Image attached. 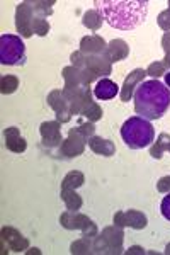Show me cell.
<instances>
[{
	"instance_id": "6da1fadb",
	"label": "cell",
	"mask_w": 170,
	"mask_h": 255,
	"mask_svg": "<svg viewBox=\"0 0 170 255\" xmlns=\"http://www.w3.org/2000/svg\"><path fill=\"white\" fill-rule=\"evenodd\" d=\"M102 20L119 31H133L147 20L148 0H94Z\"/></svg>"
},
{
	"instance_id": "7a4b0ae2",
	"label": "cell",
	"mask_w": 170,
	"mask_h": 255,
	"mask_svg": "<svg viewBox=\"0 0 170 255\" xmlns=\"http://www.w3.org/2000/svg\"><path fill=\"white\" fill-rule=\"evenodd\" d=\"M170 106V90L160 80H147L135 90V111L145 119H160Z\"/></svg>"
},
{
	"instance_id": "3957f363",
	"label": "cell",
	"mask_w": 170,
	"mask_h": 255,
	"mask_svg": "<svg viewBox=\"0 0 170 255\" xmlns=\"http://www.w3.org/2000/svg\"><path fill=\"white\" fill-rule=\"evenodd\" d=\"M121 138L124 145L131 150H142L150 146L155 139V129L152 123L142 116H131L123 123L121 126Z\"/></svg>"
},
{
	"instance_id": "277c9868",
	"label": "cell",
	"mask_w": 170,
	"mask_h": 255,
	"mask_svg": "<svg viewBox=\"0 0 170 255\" xmlns=\"http://www.w3.org/2000/svg\"><path fill=\"white\" fill-rule=\"evenodd\" d=\"M0 63L17 67L26 63V44L15 34L0 36Z\"/></svg>"
},
{
	"instance_id": "5b68a950",
	"label": "cell",
	"mask_w": 170,
	"mask_h": 255,
	"mask_svg": "<svg viewBox=\"0 0 170 255\" xmlns=\"http://www.w3.org/2000/svg\"><path fill=\"white\" fill-rule=\"evenodd\" d=\"M60 221H61V225L68 230L80 228L82 232H84V237H95L97 235V226H95L87 216L80 215V213H77V211H70L68 209V211L61 215Z\"/></svg>"
},
{
	"instance_id": "8992f818",
	"label": "cell",
	"mask_w": 170,
	"mask_h": 255,
	"mask_svg": "<svg viewBox=\"0 0 170 255\" xmlns=\"http://www.w3.org/2000/svg\"><path fill=\"white\" fill-rule=\"evenodd\" d=\"M123 232L119 228H106L102 232V237L97 238V244L94 249L101 252V249H104V245H107V252H121V244H123Z\"/></svg>"
},
{
	"instance_id": "52a82bcc",
	"label": "cell",
	"mask_w": 170,
	"mask_h": 255,
	"mask_svg": "<svg viewBox=\"0 0 170 255\" xmlns=\"http://www.w3.org/2000/svg\"><path fill=\"white\" fill-rule=\"evenodd\" d=\"M32 3H20L17 7V31L22 38H31L32 36Z\"/></svg>"
},
{
	"instance_id": "ba28073f",
	"label": "cell",
	"mask_w": 170,
	"mask_h": 255,
	"mask_svg": "<svg viewBox=\"0 0 170 255\" xmlns=\"http://www.w3.org/2000/svg\"><path fill=\"white\" fill-rule=\"evenodd\" d=\"M114 223L118 226H131V228L142 230L147 226V216L140 211H135V209L119 211L114 215Z\"/></svg>"
},
{
	"instance_id": "9c48e42d",
	"label": "cell",
	"mask_w": 170,
	"mask_h": 255,
	"mask_svg": "<svg viewBox=\"0 0 170 255\" xmlns=\"http://www.w3.org/2000/svg\"><path fill=\"white\" fill-rule=\"evenodd\" d=\"M85 141H87V139L84 136H80L75 129H72V131H70V134H68V139L63 141V145H61V153H63L65 157H68V158L78 157L80 153H84Z\"/></svg>"
},
{
	"instance_id": "30bf717a",
	"label": "cell",
	"mask_w": 170,
	"mask_h": 255,
	"mask_svg": "<svg viewBox=\"0 0 170 255\" xmlns=\"http://www.w3.org/2000/svg\"><path fill=\"white\" fill-rule=\"evenodd\" d=\"M41 134H43L44 145L46 146H56L61 143V133H60V123L48 121L41 125Z\"/></svg>"
},
{
	"instance_id": "8fae6325",
	"label": "cell",
	"mask_w": 170,
	"mask_h": 255,
	"mask_svg": "<svg viewBox=\"0 0 170 255\" xmlns=\"http://www.w3.org/2000/svg\"><path fill=\"white\" fill-rule=\"evenodd\" d=\"M118 94H119V85L109 79L99 80L94 89V96L97 97L99 101H109V99H114Z\"/></svg>"
},
{
	"instance_id": "7c38bea8",
	"label": "cell",
	"mask_w": 170,
	"mask_h": 255,
	"mask_svg": "<svg viewBox=\"0 0 170 255\" xmlns=\"http://www.w3.org/2000/svg\"><path fill=\"white\" fill-rule=\"evenodd\" d=\"M5 146L9 148L10 151H14V153H22V151H26L27 143L24 138H20L19 128L12 126L5 129Z\"/></svg>"
},
{
	"instance_id": "4fadbf2b",
	"label": "cell",
	"mask_w": 170,
	"mask_h": 255,
	"mask_svg": "<svg viewBox=\"0 0 170 255\" xmlns=\"http://www.w3.org/2000/svg\"><path fill=\"white\" fill-rule=\"evenodd\" d=\"M126 55H128L126 43L121 39H114V41H111V44L107 46L106 53H104V58L109 61H119V60L126 58Z\"/></svg>"
},
{
	"instance_id": "5bb4252c",
	"label": "cell",
	"mask_w": 170,
	"mask_h": 255,
	"mask_svg": "<svg viewBox=\"0 0 170 255\" xmlns=\"http://www.w3.org/2000/svg\"><path fill=\"white\" fill-rule=\"evenodd\" d=\"M147 75V70H142V68H136L135 72H131L130 75L126 77V80H124V85H123V90H121V101L123 102H128L133 94V85L136 84V82H140L143 79V77Z\"/></svg>"
},
{
	"instance_id": "9a60e30c",
	"label": "cell",
	"mask_w": 170,
	"mask_h": 255,
	"mask_svg": "<svg viewBox=\"0 0 170 255\" xmlns=\"http://www.w3.org/2000/svg\"><path fill=\"white\" fill-rule=\"evenodd\" d=\"M2 235H3V240L9 242L12 250H15V252H20V250L27 249V245H29L27 238H24L20 233L15 232L14 228H3Z\"/></svg>"
},
{
	"instance_id": "2e32d148",
	"label": "cell",
	"mask_w": 170,
	"mask_h": 255,
	"mask_svg": "<svg viewBox=\"0 0 170 255\" xmlns=\"http://www.w3.org/2000/svg\"><path fill=\"white\" fill-rule=\"evenodd\" d=\"M89 146L90 150L94 151V153L97 155H104V157H111V155H114V145L113 141H109V139H102V138H90L89 139Z\"/></svg>"
},
{
	"instance_id": "e0dca14e",
	"label": "cell",
	"mask_w": 170,
	"mask_h": 255,
	"mask_svg": "<svg viewBox=\"0 0 170 255\" xmlns=\"http://www.w3.org/2000/svg\"><path fill=\"white\" fill-rule=\"evenodd\" d=\"M61 199L65 201L66 209L77 211L82 206V197L77 194L75 189H61Z\"/></svg>"
},
{
	"instance_id": "ac0fdd59",
	"label": "cell",
	"mask_w": 170,
	"mask_h": 255,
	"mask_svg": "<svg viewBox=\"0 0 170 255\" xmlns=\"http://www.w3.org/2000/svg\"><path fill=\"white\" fill-rule=\"evenodd\" d=\"M106 43L97 36H90L82 41V51H89V53H106Z\"/></svg>"
},
{
	"instance_id": "d6986e66",
	"label": "cell",
	"mask_w": 170,
	"mask_h": 255,
	"mask_svg": "<svg viewBox=\"0 0 170 255\" xmlns=\"http://www.w3.org/2000/svg\"><path fill=\"white\" fill-rule=\"evenodd\" d=\"M84 182H85V177L82 172H70L63 179V182H61V189H77L84 186Z\"/></svg>"
},
{
	"instance_id": "ffe728a7",
	"label": "cell",
	"mask_w": 170,
	"mask_h": 255,
	"mask_svg": "<svg viewBox=\"0 0 170 255\" xmlns=\"http://www.w3.org/2000/svg\"><path fill=\"white\" fill-rule=\"evenodd\" d=\"M87 67L92 70L95 75H109L111 67L102 61V58H87Z\"/></svg>"
},
{
	"instance_id": "44dd1931",
	"label": "cell",
	"mask_w": 170,
	"mask_h": 255,
	"mask_svg": "<svg viewBox=\"0 0 170 255\" xmlns=\"http://www.w3.org/2000/svg\"><path fill=\"white\" fill-rule=\"evenodd\" d=\"M169 143H170V136L169 134H160L159 136V141L155 143V145H153V148L150 150V155L153 158H162V151L164 150H167V146H169Z\"/></svg>"
},
{
	"instance_id": "7402d4cb",
	"label": "cell",
	"mask_w": 170,
	"mask_h": 255,
	"mask_svg": "<svg viewBox=\"0 0 170 255\" xmlns=\"http://www.w3.org/2000/svg\"><path fill=\"white\" fill-rule=\"evenodd\" d=\"M84 24L89 27V29L97 31L99 27H101V24H102V17L99 15L97 10H90V12H87V14L84 15Z\"/></svg>"
},
{
	"instance_id": "603a6c76",
	"label": "cell",
	"mask_w": 170,
	"mask_h": 255,
	"mask_svg": "<svg viewBox=\"0 0 170 255\" xmlns=\"http://www.w3.org/2000/svg\"><path fill=\"white\" fill-rule=\"evenodd\" d=\"M82 114H84V116H87L90 119V121H95V119H99L102 116V111H101V108H99L97 104H94L92 101L89 102V104H85L84 106V109L80 111Z\"/></svg>"
},
{
	"instance_id": "cb8c5ba5",
	"label": "cell",
	"mask_w": 170,
	"mask_h": 255,
	"mask_svg": "<svg viewBox=\"0 0 170 255\" xmlns=\"http://www.w3.org/2000/svg\"><path fill=\"white\" fill-rule=\"evenodd\" d=\"M19 87V80L14 75L2 77V94H12Z\"/></svg>"
},
{
	"instance_id": "d4e9b609",
	"label": "cell",
	"mask_w": 170,
	"mask_h": 255,
	"mask_svg": "<svg viewBox=\"0 0 170 255\" xmlns=\"http://www.w3.org/2000/svg\"><path fill=\"white\" fill-rule=\"evenodd\" d=\"M32 31H34L36 34H39V36H46L48 31H49L48 20H44L41 17H34V20H32Z\"/></svg>"
},
{
	"instance_id": "484cf974",
	"label": "cell",
	"mask_w": 170,
	"mask_h": 255,
	"mask_svg": "<svg viewBox=\"0 0 170 255\" xmlns=\"http://www.w3.org/2000/svg\"><path fill=\"white\" fill-rule=\"evenodd\" d=\"M90 249V242H89V237H84L80 240L73 242L72 244V254H87Z\"/></svg>"
},
{
	"instance_id": "4316f807",
	"label": "cell",
	"mask_w": 170,
	"mask_h": 255,
	"mask_svg": "<svg viewBox=\"0 0 170 255\" xmlns=\"http://www.w3.org/2000/svg\"><path fill=\"white\" fill-rule=\"evenodd\" d=\"M160 213H162V216L165 218L167 221H170V192H167V196L162 199V203H160Z\"/></svg>"
},
{
	"instance_id": "83f0119b",
	"label": "cell",
	"mask_w": 170,
	"mask_h": 255,
	"mask_svg": "<svg viewBox=\"0 0 170 255\" xmlns=\"http://www.w3.org/2000/svg\"><path fill=\"white\" fill-rule=\"evenodd\" d=\"M164 68H165V63H152L150 68L147 70V75H152V77H159L164 73Z\"/></svg>"
},
{
	"instance_id": "f1b7e54d",
	"label": "cell",
	"mask_w": 170,
	"mask_h": 255,
	"mask_svg": "<svg viewBox=\"0 0 170 255\" xmlns=\"http://www.w3.org/2000/svg\"><path fill=\"white\" fill-rule=\"evenodd\" d=\"M157 189H159L160 192H170V175L162 177L159 182H157Z\"/></svg>"
},
{
	"instance_id": "f546056e",
	"label": "cell",
	"mask_w": 170,
	"mask_h": 255,
	"mask_svg": "<svg viewBox=\"0 0 170 255\" xmlns=\"http://www.w3.org/2000/svg\"><path fill=\"white\" fill-rule=\"evenodd\" d=\"M130 252H135V254H142L143 250L140 249V247H133V249H130Z\"/></svg>"
},
{
	"instance_id": "4dcf8cb0",
	"label": "cell",
	"mask_w": 170,
	"mask_h": 255,
	"mask_svg": "<svg viewBox=\"0 0 170 255\" xmlns=\"http://www.w3.org/2000/svg\"><path fill=\"white\" fill-rule=\"evenodd\" d=\"M165 84L170 87V72H165Z\"/></svg>"
},
{
	"instance_id": "1f68e13d",
	"label": "cell",
	"mask_w": 170,
	"mask_h": 255,
	"mask_svg": "<svg viewBox=\"0 0 170 255\" xmlns=\"http://www.w3.org/2000/svg\"><path fill=\"white\" fill-rule=\"evenodd\" d=\"M165 254H170V244L167 245V250H165Z\"/></svg>"
},
{
	"instance_id": "d6a6232c",
	"label": "cell",
	"mask_w": 170,
	"mask_h": 255,
	"mask_svg": "<svg viewBox=\"0 0 170 255\" xmlns=\"http://www.w3.org/2000/svg\"><path fill=\"white\" fill-rule=\"evenodd\" d=\"M167 150H169V151H170V143H169V146H167Z\"/></svg>"
}]
</instances>
